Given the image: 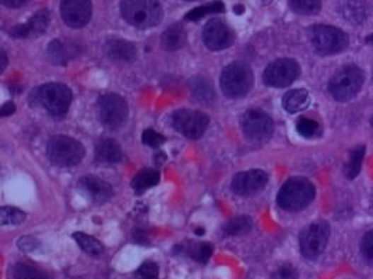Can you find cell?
<instances>
[{
    "mask_svg": "<svg viewBox=\"0 0 373 279\" xmlns=\"http://www.w3.org/2000/svg\"><path fill=\"white\" fill-rule=\"evenodd\" d=\"M14 112H16V105H14L13 102H6V103L1 106V109H0V115H1L3 118L10 116V115H13Z\"/></svg>",
    "mask_w": 373,
    "mask_h": 279,
    "instance_id": "ab89813d",
    "label": "cell"
},
{
    "mask_svg": "<svg viewBox=\"0 0 373 279\" xmlns=\"http://www.w3.org/2000/svg\"><path fill=\"white\" fill-rule=\"evenodd\" d=\"M28 0H1L3 6L6 7H11V8H17L21 7L23 4H25Z\"/></svg>",
    "mask_w": 373,
    "mask_h": 279,
    "instance_id": "60d3db41",
    "label": "cell"
},
{
    "mask_svg": "<svg viewBox=\"0 0 373 279\" xmlns=\"http://www.w3.org/2000/svg\"><path fill=\"white\" fill-rule=\"evenodd\" d=\"M268 182V175L265 171L252 169L238 173L232 179V191L238 195L248 197L263 190Z\"/></svg>",
    "mask_w": 373,
    "mask_h": 279,
    "instance_id": "9a60e30c",
    "label": "cell"
},
{
    "mask_svg": "<svg viewBox=\"0 0 373 279\" xmlns=\"http://www.w3.org/2000/svg\"><path fill=\"white\" fill-rule=\"evenodd\" d=\"M297 130L302 137H315L319 133V125L318 122L308 119V118H302L297 122Z\"/></svg>",
    "mask_w": 373,
    "mask_h": 279,
    "instance_id": "836d02e7",
    "label": "cell"
},
{
    "mask_svg": "<svg viewBox=\"0 0 373 279\" xmlns=\"http://www.w3.org/2000/svg\"><path fill=\"white\" fill-rule=\"evenodd\" d=\"M81 187L91 195V198L97 203H105L113 197L112 186L96 176H86L81 179Z\"/></svg>",
    "mask_w": 373,
    "mask_h": 279,
    "instance_id": "d6986e66",
    "label": "cell"
},
{
    "mask_svg": "<svg viewBox=\"0 0 373 279\" xmlns=\"http://www.w3.org/2000/svg\"><path fill=\"white\" fill-rule=\"evenodd\" d=\"M364 155H365V147L364 145H360V147H357L355 149L351 151L348 164L345 166V176L348 179H354V178L358 176V173L361 171Z\"/></svg>",
    "mask_w": 373,
    "mask_h": 279,
    "instance_id": "83f0119b",
    "label": "cell"
},
{
    "mask_svg": "<svg viewBox=\"0 0 373 279\" xmlns=\"http://www.w3.org/2000/svg\"><path fill=\"white\" fill-rule=\"evenodd\" d=\"M364 84V73L357 66H345L330 80L328 90L337 101H348L354 98Z\"/></svg>",
    "mask_w": 373,
    "mask_h": 279,
    "instance_id": "5b68a950",
    "label": "cell"
},
{
    "mask_svg": "<svg viewBox=\"0 0 373 279\" xmlns=\"http://www.w3.org/2000/svg\"><path fill=\"white\" fill-rule=\"evenodd\" d=\"M18 247L20 250L25 251V253H30V251H34L35 249L40 247V243L37 239L34 237H28V236H24V237H20L18 240Z\"/></svg>",
    "mask_w": 373,
    "mask_h": 279,
    "instance_id": "f35d334b",
    "label": "cell"
},
{
    "mask_svg": "<svg viewBox=\"0 0 373 279\" xmlns=\"http://www.w3.org/2000/svg\"><path fill=\"white\" fill-rule=\"evenodd\" d=\"M108 57L116 62H132L136 59V47L125 40H110L108 41Z\"/></svg>",
    "mask_w": 373,
    "mask_h": 279,
    "instance_id": "44dd1931",
    "label": "cell"
},
{
    "mask_svg": "<svg viewBox=\"0 0 373 279\" xmlns=\"http://www.w3.org/2000/svg\"><path fill=\"white\" fill-rule=\"evenodd\" d=\"M338 11L343 18L354 25H361L369 16V7L365 0H340Z\"/></svg>",
    "mask_w": 373,
    "mask_h": 279,
    "instance_id": "e0dca14e",
    "label": "cell"
},
{
    "mask_svg": "<svg viewBox=\"0 0 373 279\" xmlns=\"http://www.w3.org/2000/svg\"><path fill=\"white\" fill-rule=\"evenodd\" d=\"M371 126H372V127H373V118H372V119H371Z\"/></svg>",
    "mask_w": 373,
    "mask_h": 279,
    "instance_id": "ee69618b",
    "label": "cell"
},
{
    "mask_svg": "<svg viewBox=\"0 0 373 279\" xmlns=\"http://www.w3.org/2000/svg\"><path fill=\"white\" fill-rule=\"evenodd\" d=\"M289 7L302 16H311L319 13L321 7V0H288Z\"/></svg>",
    "mask_w": 373,
    "mask_h": 279,
    "instance_id": "f546056e",
    "label": "cell"
},
{
    "mask_svg": "<svg viewBox=\"0 0 373 279\" xmlns=\"http://www.w3.org/2000/svg\"><path fill=\"white\" fill-rule=\"evenodd\" d=\"M212 254H213V246L209 243H202V244L193 246L189 250V256L202 264H206L210 260Z\"/></svg>",
    "mask_w": 373,
    "mask_h": 279,
    "instance_id": "d6a6232c",
    "label": "cell"
},
{
    "mask_svg": "<svg viewBox=\"0 0 373 279\" xmlns=\"http://www.w3.org/2000/svg\"><path fill=\"white\" fill-rule=\"evenodd\" d=\"M51 23V14L48 10H40L35 13L25 24L16 25L11 31L10 35L14 38H37L42 35Z\"/></svg>",
    "mask_w": 373,
    "mask_h": 279,
    "instance_id": "2e32d148",
    "label": "cell"
},
{
    "mask_svg": "<svg viewBox=\"0 0 373 279\" xmlns=\"http://www.w3.org/2000/svg\"><path fill=\"white\" fill-rule=\"evenodd\" d=\"M312 45L320 55H335L350 45L348 35L333 25H314L309 31Z\"/></svg>",
    "mask_w": 373,
    "mask_h": 279,
    "instance_id": "8992f818",
    "label": "cell"
},
{
    "mask_svg": "<svg viewBox=\"0 0 373 279\" xmlns=\"http://www.w3.org/2000/svg\"><path fill=\"white\" fill-rule=\"evenodd\" d=\"M30 102L33 106H44L52 116H63L70 108L71 91L63 84L50 83L35 89L30 95Z\"/></svg>",
    "mask_w": 373,
    "mask_h": 279,
    "instance_id": "3957f363",
    "label": "cell"
},
{
    "mask_svg": "<svg viewBox=\"0 0 373 279\" xmlns=\"http://www.w3.org/2000/svg\"><path fill=\"white\" fill-rule=\"evenodd\" d=\"M80 55V45L70 40H54L48 47V56L54 64H67Z\"/></svg>",
    "mask_w": 373,
    "mask_h": 279,
    "instance_id": "ac0fdd59",
    "label": "cell"
},
{
    "mask_svg": "<svg viewBox=\"0 0 373 279\" xmlns=\"http://www.w3.org/2000/svg\"><path fill=\"white\" fill-rule=\"evenodd\" d=\"M367 42H369V44H373V34L372 35H369V37L367 38Z\"/></svg>",
    "mask_w": 373,
    "mask_h": 279,
    "instance_id": "7bdbcfd3",
    "label": "cell"
},
{
    "mask_svg": "<svg viewBox=\"0 0 373 279\" xmlns=\"http://www.w3.org/2000/svg\"><path fill=\"white\" fill-rule=\"evenodd\" d=\"M186 1H196V0H186Z\"/></svg>",
    "mask_w": 373,
    "mask_h": 279,
    "instance_id": "f6af8a7d",
    "label": "cell"
},
{
    "mask_svg": "<svg viewBox=\"0 0 373 279\" xmlns=\"http://www.w3.org/2000/svg\"><path fill=\"white\" fill-rule=\"evenodd\" d=\"M311 102V96L306 90L298 89V90H291L289 93H285L282 98V106L287 112L289 113H297L308 108Z\"/></svg>",
    "mask_w": 373,
    "mask_h": 279,
    "instance_id": "7402d4cb",
    "label": "cell"
},
{
    "mask_svg": "<svg viewBox=\"0 0 373 279\" xmlns=\"http://www.w3.org/2000/svg\"><path fill=\"white\" fill-rule=\"evenodd\" d=\"M163 141H165L163 136L160 135V133H157V132H154L153 129H147V130L143 133V142H144L146 145H149V147H154V148H157V147H160V145L163 144Z\"/></svg>",
    "mask_w": 373,
    "mask_h": 279,
    "instance_id": "74e56055",
    "label": "cell"
},
{
    "mask_svg": "<svg viewBox=\"0 0 373 279\" xmlns=\"http://www.w3.org/2000/svg\"><path fill=\"white\" fill-rule=\"evenodd\" d=\"M122 17L136 28H151L160 24L162 8L159 0H122Z\"/></svg>",
    "mask_w": 373,
    "mask_h": 279,
    "instance_id": "6da1fadb",
    "label": "cell"
},
{
    "mask_svg": "<svg viewBox=\"0 0 373 279\" xmlns=\"http://www.w3.org/2000/svg\"><path fill=\"white\" fill-rule=\"evenodd\" d=\"M48 156L57 166H74L84 158V147L77 140L56 136L48 142Z\"/></svg>",
    "mask_w": 373,
    "mask_h": 279,
    "instance_id": "52a82bcc",
    "label": "cell"
},
{
    "mask_svg": "<svg viewBox=\"0 0 373 279\" xmlns=\"http://www.w3.org/2000/svg\"><path fill=\"white\" fill-rule=\"evenodd\" d=\"M224 11H225V7H224L222 1H213V3H209V4H205V6H200V7L190 10L189 13H186L185 18L189 21H197V20H200L209 14H219Z\"/></svg>",
    "mask_w": 373,
    "mask_h": 279,
    "instance_id": "484cf974",
    "label": "cell"
},
{
    "mask_svg": "<svg viewBox=\"0 0 373 279\" xmlns=\"http://www.w3.org/2000/svg\"><path fill=\"white\" fill-rule=\"evenodd\" d=\"M96 158L100 164H117L122 159L120 145L112 139H103L97 142Z\"/></svg>",
    "mask_w": 373,
    "mask_h": 279,
    "instance_id": "ffe728a7",
    "label": "cell"
},
{
    "mask_svg": "<svg viewBox=\"0 0 373 279\" xmlns=\"http://www.w3.org/2000/svg\"><path fill=\"white\" fill-rule=\"evenodd\" d=\"M60 13L69 27L81 28L91 20V0H62Z\"/></svg>",
    "mask_w": 373,
    "mask_h": 279,
    "instance_id": "4fadbf2b",
    "label": "cell"
},
{
    "mask_svg": "<svg viewBox=\"0 0 373 279\" xmlns=\"http://www.w3.org/2000/svg\"><path fill=\"white\" fill-rule=\"evenodd\" d=\"M219 81L228 98H242L253 87V73L246 63L235 62L222 70Z\"/></svg>",
    "mask_w": 373,
    "mask_h": 279,
    "instance_id": "277c9868",
    "label": "cell"
},
{
    "mask_svg": "<svg viewBox=\"0 0 373 279\" xmlns=\"http://www.w3.org/2000/svg\"><path fill=\"white\" fill-rule=\"evenodd\" d=\"M6 66H7V56H6V52L1 50V66H0V70L4 72Z\"/></svg>",
    "mask_w": 373,
    "mask_h": 279,
    "instance_id": "b9f144b4",
    "label": "cell"
},
{
    "mask_svg": "<svg viewBox=\"0 0 373 279\" xmlns=\"http://www.w3.org/2000/svg\"><path fill=\"white\" fill-rule=\"evenodd\" d=\"M127 103L117 93H105L98 99V116L100 120L109 127L117 129L125 125L127 119Z\"/></svg>",
    "mask_w": 373,
    "mask_h": 279,
    "instance_id": "30bf717a",
    "label": "cell"
},
{
    "mask_svg": "<svg viewBox=\"0 0 373 279\" xmlns=\"http://www.w3.org/2000/svg\"><path fill=\"white\" fill-rule=\"evenodd\" d=\"M161 44H162L163 49H166L169 52H173V50L180 49V47L186 44V33H185L183 27L179 25V24H175V25L169 27L162 34Z\"/></svg>",
    "mask_w": 373,
    "mask_h": 279,
    "instance_id": "cb8c5ba5",
    "label": "cell"
},
{
    "mask_svg": "<svg viewBox=\"0 0 373 279\" xmlns=\"http://www.w3.org/2000/svg\"><path fill=\"white\" fill-rule=\"evenodd\" d=\"M25 220V212L13 207H3L0 210V224L6 225H20Z\"/></svg>",
    "mask_w": 373,
    "mask_h": 279,
    "instance_id": "4dcf8cb0",
    "label": "cell"
},
{
    "mask_svg": "<svg viewBox=\"0 0 373 279\" xmlns=\"http://www.w3.org/2000/svg\"><path fill=\"white\" fill-rule=\"evenodd\" d=\"M361 253H362L364 258L373 266V229L368 233H365V236L362 237Z\"/></svg>",
    "mask_w": 373,
    "mask_h": 279,
    "instance_id": "d590c367",
    "label": "cell"
},
{
    "mask_svg": "<svg viewBox=\"0 0 373 279\" xmlns=\"http://www.w3.org/2000/svg\"><path fill=\"white\" fill-rule=\"evenodd\" d=\"M14 279H50L45 273L28 264H17L14 268Z\"/></svg>",
    "mask_w": 373,
    "mask_h": 279,
    "instance_id": "1f68e13d",
    "label": "cell"
},
{
    "mask_svg": "<svg viewBox=\"0 0 373 279\" xmlns=\"http://www.w3.org/2000/svg\"><path fill=\"white\" fill-rule=\"evenodd\" d=\"M271 279H298V271L292 266L284 264L274 271Z\"/></svg>",
    "mask_w": 373,
    "mask_h": 279,
    "instance_id": "8d00e7d4",
    "label": "cell"
},
{
    "mask_svg": "<svg viewBox=\"0 0 373 279\" xmlns=\"http://www.w3.org/2000/svg\"><path fill=\"white\" fill-rule=\"evenodd\" d=\"M234 40L232 30L219 18L210 20L203 30V41L212 50H224L232 45Z\"/></svg>",
    "mask_w": 373,
    "mask_h": 279,
    "instance_id": "5bb4252c",
    "label": "cell"
},
{
    "mask_svg": "<svg viewBox=\"0 0 373 279\" xmlns=\"http://www.w3.org/2000/svg\"><path fill=\"white\" fill-rule=\"evenodd\" d=\"M160 182V173L154 169H142L132 181V187L136 193L142 194L151 187L157 186Z\"/></svg>",
    "mask_w": 373,
    "mask_h": 279,
    "instance_id": "d4e9b609",
    "label": "cell"
},
{
    "mask_svg": "<svg viewBox=\"0 0 373 279\" xmlns=\"http://www.w3.org/2000/svg\"><path fill=\"white\" fill-rule=\"evenodd\" d=\"M189 89L192 91L193 98L200 103H212L215 99V91L210 81L202 77L192 79L189 81Z\"/></svg>",
    "mask_w": 373,
    "mask_h": 279,
    "instance_id": "603a6c76",
    "label": "cell"
},
{
    "mask_svg": "<svg viewBox=\"0 0 373 279\" xmlns=\"http://www.w3.org/2000/svg\"><path fill=\"white\" fill-rule=\"evenodd\" d=\"M172 126L188 139H200L209 127V116L199 110H176L172 115Z\"/></svg>",
    "mask_w": 373,
    "mask_h": 279,
    "instance_id": "9c48e42d",
    "label": "cell"
},
{
    "mask_svg": "<svg viewBox=\"0 0 373 279\" xmlns=\"http://www.w3.org/2000/svg\"><path fill=\"white\" fill-rule=\"evenodd\" d=\"M316 190L305 178H292L287 181L278 191V205L289 212L301 211L306 208L315 198Z\"/></svg>",
    "mask_w": 373,
    "mask_h": 279,
    "instance_id": "7a4b0ae2",
    "label": "cell"
},
{
    "mask_svg": "<svg viewBox=\"0 0 373 279\" xmlns=\"http://www.w3.org/2000/svg\"><path fill=\"white\" fill-rule=\"evenodd\" d=\"M137 274L142 279H159L160 268H159V266L156 263L146 261V263H143L140 266Z\"/></svg>",
    "mask_w": 373,
    "mask_h": 279,
    "instance_id": "e575fe53",
    "label": "cell"
},
{
    "mask_svg": "<svg viewBox=\"0 0 373 279\" xmlns=\"http://www.w3.org/2000/svg\"><path fill=\"white\" fill-rule=\"evenodd\" d=\"M251 228H252V220L249 217H236L226 224V227L224 228V233L226 236H238L249 232Z\"/></svg>",
    "mask_w": 373,
    "mask_h": 279,
    "instance_id": "f1b7e54d",
    "label": "cell"
},
{
    "mask_svg": "<svg viewBox=\"0 0 373 279\" xmlns=\"http://www.w3.org/2000/svg\"><path fill=\"white\" fill-rule=\"evenodd\" d=\"M330 236V227L326 222H316L308 227L299 240L301 253L308 260H316L324 251Z\"/></svg>",
    "mask_w": 373,
    "mask_h": 279,
    "instance_id": "8fae6325",
    "label": "cell"
},
{
    "mask_svg": "<svg viewBox=\"0 0 373 279\" xmlns=\"http://www.w3.org/2000/svg\"><path fill=\"white\" fill-rule=\"evenodd\" d=\"M74 240L77 241V244L87 253L91 256H98L104 251V246L93 236L86 234V233L77 232L73 234Z\"/></svg>",
    "mask_w": 373,
    "mask_h": 279,
    "instance_id": "4316f807",
    "label": "cell"
},
{
    "mask_svg": "<svg viewBox=\"0 0 373 279\" xmlns=\"http://www.w3.org/2000/svg\"><path fill=\"white\" fill-rule=\"evenodd\" d=\"M245 137L251 142H265L274 132V123L266 112L251 109L242 115L241 119Z\"/></svg>",
    "mask_w": 373,
    "mask_h": 279,
    "instance_id": "ba28073f",
    "label": "cell"
},
{
    "mask_svg": "<svg viewBox=\"0 0 373 279\" xmlns=\"http://www.w3.org/2000/svg\"><path fill=\"white\" fill-rule=\"evenodd\" d=\"M299 76V64L294 59H278L265 70L263 80L267 86L282 89L292 84Z\"/></svg>",
    "mask_w": 373,
    "mask_h": 279,
    "instance_id": "7c38bea8",
    "label": "cell"
}]
</instances>
